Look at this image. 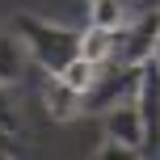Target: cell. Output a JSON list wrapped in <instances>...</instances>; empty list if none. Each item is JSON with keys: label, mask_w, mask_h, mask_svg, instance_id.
Segmentation results:
<instances>
[{"label": "cell", "mask_w": 160, "mask_h": 160, "mask_svg": "<svg viewBox=\"0 0 160 160\" xmlns=\"http://www.w3.org/2000/svg\"><path fill=\"white\" fill-rule=\"evenodd\" d=\"M13 30L30 42V55L38 59L51 76H63L68 63L80 59V34H72V30H55V25L34 21V17H25V13L13 17Z\"/></svg>", "instance_id": "6da1fadb"}, {"label": "cell", "mask_w": 160, "mask_h": 160, "mask_svg": "<svg viewBox=\"0 0 160 160\" xmlns=\"http://www.w3.org/2000/svg\"><path fill=\"white\" fill-rule=\"evenodd\" d=\"M139 80H143V63H114L105 59L97 80L80 93V110H110V105L139 97Z\"/></svg>", "instance_id": "7a4b0ae2"}, {"label": "cell", "mask_w": 160, "mask_h": 160, "mask_svg": "<svg viewBox=\"0 0 160 160\" xmlns=\"http://www.w3.org/2000/svg\"><path fill=\"white\" fill-rule=\"evenodd\" d=\"M139 118H143V156L160 152V63L143 59V80H139Z\"/></svg>", "instance_id": "3957f363"}, {"label": "cell", "mask_w": 160, "mask_h": 160, "mask_svg": "<svg viewBox=\"0 0 160 160\" xmlns=\"http://www.w3.org/2000/svg\"><path fill=\"white\" fill-rule=\"evenodd\" d=\"M156 38H160V13L143 17L131 34H122V42L114 47L110 59H114V63H143V59L156 51Z\"/></svg>", "instance_id": "277c9868"}, {"label": "cell", "mask_w": 160, "mask_h": 160, "mask_svg": "<svg viewBox=\"0 0 160 160\" xmlns=\"http://www.w3.org/2000/svg\"><path fill=\"white\" fill-rule=\"evenodd\" d=\"M105 135L122 139L127 148H135V152H143V118H139V105H110V114H105Z\"/></svg>", "instance_id": "5b68a950"}, {"label": "cell", "mask_w": 160, "mask_h": 160, "mask_svg": "<svg viewBox=\"0 0 160 160\" xmlns=\"http://www.w3.org/2000/svg\"><path fill=\"white\" fill-rule=\"evenodd\" d=\"M25 63H30V42H25L17 30H0V84L21 80Z\"/></svg>", "instance_id": "8992f818"}, {"label": "cell", "mask_w": 160, "mask_h": 160, "mask_svg": "<svg viewBox=\"0 0 160 160\" xmlns=\"http://www.w3.org/2000/svg\"><path fill=\"white\" fill-rule=\"evenodd\" d=\"M42 97H47V110L55 118H72L80 110V88H72L68 80H42Z\"/></svg>", "instance_id": "52a82bcc"}, {"label": "cell", "mask_w": 160, "mask_h": 160, "mask_svg": "<svg viewBox=\"0 0 160 160\" xmlns=\"http://www.w3.org/2000/svg\"><path fill=\"white\" fill-rule=\"evenodd\" d=\"M118 42H122L118 30H97V25H93V30L80 38V55L93 59V63H105V59L114 55V47H118Z\"/></svg>", "instance_id": "ba28073f"}, {"label": "cell", "mask_w": 160, "mask_h": 160, "mask_svg": "<svg viewBox=\"0 0 160 160\" xmlns=\"http://www.w3.org/2000/svg\"><path fill=\"white\" fill-rule=\"evenodd\" d=\"M97 72H101V63H93V59H84V55H80L76 63H68V72H63V80H68V84H72V88H80V93H84V88H88V84H93V80H97Z\"/></svg>", "instance_id": "9c48e42d"}, {"label": "cell", "mask_w": 160, "mask_h": 160, "mask_svg": "<svg viewBox=\"0 0 160 160\" xmlns=\"http://www.w3.org/2000/svg\"><path fill=\"white\" fill-rule=\"evenodd\" d=\"M122 21V0H93V25L97 30H118Z\"/></svg>", "instance_id": "30bf717a"}, {"label": "cell", "mask_w": 160, "mask_h": 160, "mask_svg": "<svg viewBox=\"0 0 160 160\" xmlns=\"http://www.w3.org/2000/svg\"><path fill=\"white\" fill-rule=\"evenodd\" d=\"M0 127L17 135V110H13V101L4 97V88H0Z\"/></svg>", "instance_id": "8fae6325"}, {"label": "cell", "mask_w": 160, "mask_h": 160, "mask_svg": "<svg viewBox=\"0 0 160 160\" xmlns=\"http://www.w3.org/2000/svg\"><path fill=\"white\" fill-rule=\"evenodd\" d=\"M131 152H135V148H127V143H122V139L105 135V143H101V152H97V156H131Z\"/></svg>", "instance_id": "7c38bea8"}, {"label": "cell", "mask_w": 160, "mask_h": 160, "mask_svg": "<svg viewBox=\"0 0 160 160\" xmlns=\"http://www.w3.org/2000/svg\"><path fill=\"white\" fill-rule=\"evenodd\" d=\"M0 156H21L17 135H13V131H4V127H0Z\"/></svg>", "instance_id": "4fadbf2b"}, {"label": "cell", "mask_w": 160, "mask_h": 160, "mask_svg": "<svg viewBox=\"0 0 160 160\" xmlns=\"http://www.w3.org/2000/svg\"><path fill=\"white\" fill-rule=\"evenodd\" d=\"M152 59H156V63H160V38H156V51H152Z\"/></svg>", "instance_id": "5bb4252c"}]
</instances>
